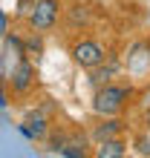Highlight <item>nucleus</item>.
I'll return each instance as SVG.
<instances>
[{"label":"nucleus","mask_w":150,"mask_h":158,"mask_svg":"<svg viewBox=\"0 0 150 158\" xmlns=\"http://www.w3.org/2000/svg\"><path fill=\"white\" fill-rule=\"evenodd\" d=\"M136 95V86L133 81H107L95 86V95H92V112L98 118H107V115H121L127 109V104L133 101Z\"/></svg>","instance_id":"f257e3e1"},{"label":"nucleus","mask_w":150,"mask_h":158,"mask_svg":"<svg viewBox=\"0 0 150 158\" xmlns=\"http://www.w3.org/2000/svg\"><path fill=\"white\" fill-rule=\"evenodd\" d=\"M124 72L130 75V81H133V83H142V81L150 78V38L133 40V43L127 46Z\"/></svg>","instance_id":"f03ea898"},{"label":"nucleus","mask_w":150,"mask_h":158,"mask_svg":"<svg viewBox=\"0 0 150 158\" xmlns=\"http://www.w3.org/2000/svg\"><path fill=\"white\" fill-rule=\"evenodd\" d=\"M61 15H64V3L61 0H35V6H32V12L26 15V20H29V29L32 32H49L58 26L61 20Z\"/></svg>","instance_id":"7ed1b4c3"},{"label":"nucleus","mask_w":150,"mask_h":158,"mask_svg":"<svg viewBox=\"0 0 150 158\" xmlns=\"http://www.w3.org/2000/svg\"><path fill=\"white\" fill-rule=\"evenodd\" d=\"M69 55H72V63H75V66H81V69H92V66H98V63H104V58H107L110 52H107L98 40H92V38H81V40H75V43H72Z\"/></svg>","instance_id":"20e7f679"},{"label":"nucleus","mask_w":150,"mask_h":158,"mask_svg":"<svg viewBox=\"0 0 150 158\" xmlns=\"http://www.w3.org/2000/svg\"><path fill=\"white\" fill-rule=\"evenodd\" d=\"M6 83H9V89L15 95H29L35 89V63L29 58H20L12 66V72L6 75Z\"/></svg>","instance_id":"39448f33"},{"label":"nucleus","mask_w":150,"mask_h":158,"mask_svg":"<svg viewBox=\"0 0 150 158\" xmlns=\"http://www.w3.org/2000/svg\"><path fill=\"white\" fill-rule=\"evenodd\" d=\"M20 132L26 138H35V141H43L46 132H49V121H46V115L41 112V109H35V112H29L23 118V124H20Z\"/></svg>","instance_id":"423d86ee"},{"label":"nucleus","mask_w":150,"mask_h":158,"mask_svg":"<svg viewBox=\"0 0 150 158\" xmlns=\"http://www.w3.org/2000/svg\"><path fill=\"white\" fill-rule=\"evenodd\" d=\"M124 121H121V115H107V118H101V124H95L92 127V132H90V138L92 141H104V138H116V135H121L124 132Z\"/></svg>","instance_id":"0eeeda50"},{"label":"nucleus","mask_w":150,"mask_h":158,"mask_svg":"<svg viewBox=\"0 0 150 158\" xmlns=\"http://www.w3.org/2000/svg\"><path fill=\"white\" fill-rule=\"evenodd\" d=\"M118 69H121V66H118V60L113 58V55H107L104 63H98V66L87 69V72H90V83H92V86H101V83H107V81L116 78V75H118Z\"/></svg>","instance_id":"6e6552de"},{"label":"nucleus","mask_w":150,"mask_h":158,"mask_svg":"<svg viewBox=\"0 0 150 158\" xmlns=\"http://www.w3.org/2000/svg\"><path fill=\"white\" fill-rule=\"evenodd\" d=\"M127 150H130V144L121 135H116V138H104V141H98L95 155L98 158H121V155H127Z\"/></svg>","instance_id":"1a4fd4ad"},{"label":"nucleus","mask_w":150,"mask_h":158,"mask_svg":"<svg viewBox=\"0 0 150 158\" xmlns=\"http://www.w3.org/2000/svg\"><path fill=\"white\" fill-rule=\"evenodd\" d=\"M67 15H69V29H72V32H78V26H81V29H87V26L92 23V15H90V9L84 6V3L69 6Z\"/></svg>","instance_id":"9d476101"},{"label":"nucleus","mask_w":150,"mask_h":158,"mask_svg":"<svg viewBox=\"0 0 150 158\" xmlns=\"http://www.w3.org/2000/svg\"><path fill=\"white\" fill-rule=\"evenodd\" d=\"M23 52L29 55V58H38V55L43 52V40H41V32H35L29 40H23Z\"/></svg>","instance_id":"9b49d317"},{"label":"nucleus","mask_w":150,"mask_h":158,"mask_svg":"<svg viewBox=\"0 0 150 158\" xmlns=\"http://www.w3.org/2000/svg\"><path fill=\"white\" fill-rule=\"evenodd\" d=\"M130 147H133V150H136L139 155H150V138H147L144 132H142V135H136Z\"/></svg>","instance_id":"f8f14e48"},{"label":"nucleus","mask_w":150,"mask_h":158,"mask_svg":"<svg viewBox=\"0 0 150 158\" xmlns=\"http://www.w3.org/2000/svg\"><path fill=\"white\" fill-rule=\"evenodd\" d=\"M32 6H35V0H17V9H15V15L17 17H26L32 12Z\"/></svg>","instance_id":"ddd939ff"},{"label":"nucleus","mask_w":150,"mask_h":158,"mask_svg":"<svg viewBox=\"0 0 150 158\" xmlns=\"http://www.w3.org/2000/svg\"><path fill=\"white\" fill-rule=\"evenodd\" d=\"M144 129H150V109H147V115H144Z\"/></svg>","instance_id":"4468645a"}]
</instances>
